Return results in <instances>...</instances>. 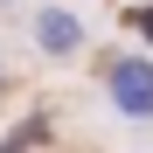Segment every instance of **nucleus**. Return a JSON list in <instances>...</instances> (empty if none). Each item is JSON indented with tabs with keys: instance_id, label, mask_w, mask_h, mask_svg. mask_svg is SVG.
<instances>
[{
	"instance_id": "1",
	"label": "nucleus",
	"mask_w": 153,
	"mask_h": 153,
	"mask_svg": "<svg viewBox=\"0 0 153 153\" xmlns=\"http://www.w3.org/2000/svg\"><path fill=\"white\" fill-rule=\"evenodd\" d=\"M105 97L125 118H153V56H118L105 70Z\"/></svg>"
},
{
	"instance_id": "2",
	"label": "nucleus",
	"mask_w": 153,
	"mask_h": 153,
	"mask_svg": "<svg viewBox=\"0 0 153 153\" xmlns=\"http://www.w3.org/2000/svg\"><path fill=\"white\" fill-rule=\"evenodd\" d=\"M28 35H35V49H42L49 63H70V56H84V42H91V28H84L70 7H42Z\"/></svg>"
},
{
	"instance_id": "3",
	"label": "nucleus",
	"mask_w": 153,
	"mask_h": 153,
	"mask_svg": "<svg viewBox=\"0 0 153 153\" xmlns=\"http://www.w3.org/2000/svg\"><path fill=\"white\" fill-rule=\"evenodd\" d=\"M0 7H14V0H0Z\"/></svg>"
}]
</instances>
